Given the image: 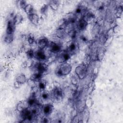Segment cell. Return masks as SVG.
<instances>
[{"mask_svg": "<svg viewBox=\"0 0 123 123\" xmlns=\"http://www.w3.org/2000/svg\"><path fill=\"white\" fill-rule=\"evenodd\" d=\"M49 6V4H44L41 6L40 9V12L41 14L45 15L46 14V13L48 11Z\"/></svg>", "mask_w": 123, "mask_h": 123, "instance_id": "cell-31", "label": "cell"}, {"mask_svg": "<svg viewBox=\"0 0 123 123\" xmlns=\"http://www.w3.org/2000/svg\"><path fill=\"white\" fill-rule=\"evenodd\" d=\"M18 2V4L19 5V7L22 9H24L25 7L26 6V5L27 4V2L25 0H19L17 1Z\"/></svg>", "mask_w": 123, "mask_h": 123, "instance_id": "cell-33", "label": "cell"}, {"mask_svg": "<svg viewBox=\"0 0 123 123\" xmlns=\"http://www.w3.org/2000/svg\"><path fill=\"white\" fill-rule=\"evenodd\" d=\"M47 86V83L45 80H44L42 79L39 82L37 83V86L36 87L39 91H42L44 90H45V88Z\"/></svg>", "mask_w": 123, "mask_h": 123, "instance_id": "cell-22", "label": "cell"}, {"mask_svg": "<svg viewBox=\"0 0 123 123\" xmlns=\"http://www.w3.org/2000/svg\"><path fill=\"white\" fill-rule=\"evenodd\" d=\"M59 5L60 2L58 0H51L49 3V6L54 11L57 10L58 9Z\"/></svg>", "mask_w": 123, "mask_h": 123, "instance_id": "cell-25", "label": "cell"}, {"mask_svg": "<svg viewBox=\"0 0 123 123\" xmlns=\"http://www.w3.org/2000/svg\"><path fill=\"white\" fill-rule=\"evenodd\" d=\"M78 49V45L77 43L74 41L72 40L69 42L67 46V49L66 50L68 51L71 55L75 53Z\"/></svg>", "mask_w": 123, "mask_h": 123, "instance_id": "cell-14", "label": "cell"}, {"mask_svg": "<svg viewBox=\"0 0 123 123\" xmlns=\"http://www.w3.org/2000/svg\"><path fill=\"white\" fill-rule=\"evenodd\" d=\"M79 80H80L79 78L75 74L72 75L71 76V82L73 85H74V86L77 85L79 82Z\"/></svg>", "mask_w": 123, "mask_h": 123, "instance_id": "cell-30", "label": "cell"}, {"mask_svg": "<svg viewBox=\"0 0 123 123\" xmlns=\"http://www.w3.org/2000/svg\"><path fill=\"white\" fill-rule=\"evenodd\" d=\"M26 40L28 43L30 45H33L35 43V39L34 36L32 34H29L27 36Z\"/></svg>", "mask_w": 123, "mask_h": 123, "instance_id": "cell-32", "label": "cell"}, {"mask_svg": "<svg viewBox=\"0 0 123 123\" xmlns=\"http://www.w3.org/2000/svg\"><path fill=\"white\" fill-rule=\"evenodd\" d=\"M35 72H38L44 74L48 70V66L45 62H38L32 65Z\"/></svg>", "mask_w": 123, "mask_h": 123, "instance_id": "cell-6", "label": "cell"}, {"mask_svg": "<svg viewBox=\"0 0 123 123\" xmlns=\"http://www.w3.org/2000/svg\"><path fill=\"white\" fill-rule=\"evenodd\" d=\"M15 25L12 18V19H9L6 23V33L8 34H13L15 29Z\"/></svg>", "mask_w": 123, "mask_h": 123, "instance_id": "cell-12", "label": "cell"}, {"mask_svg": "<svg viewBox=\"0 0 123 123\" xmlns=\"http://www.w3.org/2000/svg\"><path fill=\"white\" fill-rule=\"evenodd\" d=\"M108 39V36L107 34L102 33L98 35V41L101 44H104Z\"/></svg>", "mask_w": 123, "mask_h": 123, "instance_id": "cell-27", "label": "cell"}, {"mask_svg": "<svg viewBox=\"0 0 123 123\" xmlns=\"http://www.w3.org/2000/svg\"><path fill=\"white\" fill-rule=\"evenodd\" d=\"M72 70V65L66 62L61 63L56 69L55 74L58 76H66L70 74Z\"/></svg>", "mask_w": 123, "mask_h": 123, "instance_id": "cell-1", "label": "cell"}, {"mask_svg": "<svg viewBox=\"0 0 123 123\" xmlns=\"http://www.w3.org/2000/svg\"><path fill=\"white\" fill-rule=\"evenodd\" d=\"M40 97L42 101H46L50 98V92H49L46 90L41 91Z\"/></svg>", "mask_w": 123, "mask_h": 123, "instance_id": "cell-24", "label": "cell"}, {"mask_svg": "<svg viewBox=\"0 0 123 123\" xmlns=\"http://www.w3.org/2000/svg\"><path fill=\"white\" fill-rule=\"evenodd\" d=\"M28 107H34L37 105V99L36 98L35 93H33L26 100Z\"/></svg>", "mask_w": 123, "mask_h": 123, "instance_id": "cell-15", "label": "cell"}, {"mask_svg": "<svg viewBox=\"0 0 123 123\" xmlns=\"http://www.w3.org/2000/svg\"><path fill=\"white\" fill-rule=\"evenodd\" d=\"M49 50L52 53L58 54L62 50V46L59 42L49 41L47 46Z\"/></svg>", "mask_w": 123, "mask_h": 123, "instance_id": "cell-4", "label": "cell"}, {"mask_svg": "<svg viewBox=\"0 0 123 123\" xmlns=\"http://www.w3.org/2000/svg\"><path fill=\"white\" fill-rule=\"evenodd\" d=\"M20 116L22 119L26 121H31L33 120L36 115H35L32 111L31 109H29V107L20 112Z\"/></svg>", "mask_w": 123, "mask_h": 123, "instance_id": "cell-5", "label": "cell"}, {"mask_svg": "<svg viewBox=\"0 0 123 123\" xmlns=\"http://www.w3.org/2000/svg\"><path fill=\"white\" fill-rule=\"evenodd\" d=\"M12 19L15 25H18L23 22L24 20V17L21 13H17L14 15H13V16L12 17Z\"/></svg>", "mask_w": 123, "mask_h": 123, "instance_id": "cell-20", "label": "cell"}, {"mask_svg": "<svg viewBox=\"0 0 123 123\" xmlns=\"http://www.w3.org/2000/svg\"><path fill=\"white\" fill-rule=\"evenodd\" d=\"M50 98L55 102L61 101L64 96L63 90L59 87H55L52 89L51 92H50Z\"/></svg>", "mask_w": 123, "mask_h": 123, "instance_id": "cell-2", "label": "cell"}, {"mask_svg": "<svg viewBox=\"0 0 123 123\" xmlns=\"http://www.w3.org/2000/svg\"><path fill=\"white\" fill-rule=\"evenodd\" d=\"M100 25L98 23H95L92 28V34L93 35L96 36L100 34Z\"/></svg>", "mask_w": 123, "mask_h": 123, "instance_id": "cell-21", "label": "cell"}, {"mask_svg": "<svg viewBox=\"0 0 123 123\" xmlns=\"http://www.w3.org/2000/svg\"><path fill=\"white\" fill-rule=\"evenodd\" d=\"M47 55L44 49H39L35 52V58L39 62H44L47 59Z\"/></svg>", "mask_w": 123, "mask_h": 123, "instance_id": "cell-8", "label": "cell"}, {"mask_svg": "<svg viewBox=\"0 0 123 123\" xmlns=\"http://www.w3.org/2000/svg\"><path fill=\"white\" fill-rule=\"evenodd\" d=\"M25 12L28 15H30L33 13H35L34 8L33 6L31 4H27L24 9Z\"/></svg>", "mask_w": 123, "mask_h": 123, "instance_id": "cell-26", "label": "cell"}, {"mask_svg": "<svg viewBox=\"0 0 123 123\" xmlns=\"http://www.w3.org/2000/svg\"><path fill=\"white\" fill-rule=\"evenodd\" d=\"M28 108L26 101H20L17 103L16 106V110L19 112H22Z\"/></svg>", "mask_w": 123, "mask_h": 123, "instance_id": "cell-18", "label": "cell"}, {"mask_svg": "<svg viewBox=\"0 0 123 123\" xmlns=\"http://www.w3.org/2000/svg\"><path fill=\"white\" fill-rule=\"evenodd\" d=\"M13 39V34H5V35L4 36V41L7 43L9 44L11 43Z\"/></svg>", "mask_w": 123, "mask_h": 123, "instance_id": "cell-28", "label": "cell"}, {"mask_svg": "<svg viewBox=\"0 0 123 123\" xmlns=\"http://www.w3.org/2000/svg\"><path fill=\"white\" fill-rule=\"evenodd\" d=\"M57 54V61L61 63L67 62L70 59L71 56V55L66 50H62L60 53Z\"/></svg>", "mask_w": 123, "mask_h": 123, "instance_id": "cell-7", "label": "cell"}, {"mask_svg": "<svg viewBox=\"0 0 123 123\" xmlns=\"http://www.w3.org/2000/svg\"><path fill=\"white\" fill-rule=\"evenodd\" d=\"M43 75V74H40L39 73L34 72V73L31 76L30 78L37 83L42 79Z\"/></svg>", "mask_w": 123, "mask_h": 123, "instance_id": "cell-23", "label": "cell"}, {"mask_svg": "<svg viewBox=\"0 0 123 123\" xmlns=\"http://www.w3.org/2000/svg\"><path fill=\"white\" fill-rule=\"evenodd\" d=\"M27 79L24 74H18L15 77V81L14 84L15 87L18 88L20 86L25 84L26 82H27Z\"/></svg>", "mask_w": 123, "mask_h": 123, "instance_id": "cell-9", "label": "cell"}, {"mask_svg": "<svg viewBox=\"0 0 123 123\" xmlns=\"http://www.w3.org/2000/svg\"><path fill=\"white\" fill-rule=\"evenodd\" d=\"M82 18H83L88 23H89V22L92 21L95 19V16L92 12L90 11H86Z\"/></svg>", "mask_w": 123, "mask_h": 123, "instance_id": "cell-19", "label": "cell"}, {"mask_svg": "<svg viewBox=\"0 0 123 123\" xmlns=\"http://www.w3.org/2000/svg\"><path fill=\"white\" fill-rule=\"evenodd\" d=\"M53 110H54V106L52 104L50 103H46L44 104L42 106V109H41V111L43 115L44 116H49V115H50L52 113V112L53 111Z\"/></svg>", "mask_w": 123, "mask_h": 123, "instance_id": "cell-10", "label": "cell"}, {"mask_svg": "<svg viewBox=\"0 0 123 123\" xmlns=\"http://www.w3.org/2000/svg\"><path fill=\"white\" fill-rule=\"evenodd\" d=\"M74 73L80 80L84 79L87 74V68L86 65L84 63L79 64L75 67Z\"/></svg>", "mask_w": 123, "mask_h": 123, "instance_id": "cell-3", "label": "cell"}, {"mask_svg": "<svg viewBox=\"0 0 123 123\" xmlns=\"http://www.w3.org/2000/svg\"><path fill=\"white\" fill-rule=\"evenodd\" d=\"M80 39L83 42H86L87 40V38L85 36H82L81 37H80Z\"/></svg>", "mask_w": 123, "mask_h": 123, "instance_id": "cell-35", "label": "cell"}, {"mask_svg": "<svg viewBox=\"0 0 123 123\" xmlns=\"http://www.w3.org/2000/svg\"><path fill=\"white\" fill-rule=\"evenodd\" d=\"M35 51L32 49H27L25 52L26 57L29 60H32V59L35 58Z\"/></svg>", "mask_w": 123, "mask_h": 123, "instance_id": "cell-29", "label": "cell"}, {"mask_svg": "<svg viewBox=\"0 0 123 123\" xmlns=\"http://www.w3.org/2000/svg\"><path fill=\"white\" fill-rule=\"evenodd\" d=\"M49 41V39L45 37H40L37 41L38 49H44L46 48H47Z\"/></svg>", "mask_w": 123, "mask_h": 123, "instance_id": "cell-11", "label": "cell"}, {"mask_svg": "<svg viewBox=\"0 0 123 123\" xmlns=\"http://www.w3.org/2000/svg\"><path fill=\"white\" fill-rule=\"evenodd\" d=\"M50 118L49 117V116H43L41 119V122H42V123H49L50 122Z\"/></svg>", "mask_w": 123, "mask_h": 123, "instance_id": "cell-34", "label": "cell"}, {"mask_svg": "<svg viewBox=\"0 0 123 123\" xmlns=\"http://www.w3.org/2000/svg\"><path fill=\"white\" fill-rule=\"evenodd\" d=\"M65 29L62 27H58L55 31V36L59 39H63L67 35Z\"/></svg>", "mask_w": 123, "mask_h": 123, "instance_id": "cell-16", "label": "cell"}, {"mask_svg": "<svg viewBox=\"0 0 123 123\" xmlns=\"http://www.w3.org/2000/svg\"><path fill=\"white\" fill-rule=\"evenodd\" d=\"M88 23L83 18H81L75 23L76 28L78 31H83L86 29Z\"/></svg>", "mask_w": 123, "mask_h": 123, "instance_id": "cell-13", "label": "cell"}, {"mask_svg": "<svg viewBox=\"0 0 123 123\" xmlns=\"http://www.w3.org/2000/svg\"><path fill=\"white\" fill-rule=\"evenodd\" d=\"M28 18L29 19V21L32 24L36 25L38 24L40 20V18L38 14H37L36 12L28 15Z\"/></svg>", "mask_w": 123, "mask_h": 123, "instance_id": "cell-17", "label": "cell"}]
</instances>
